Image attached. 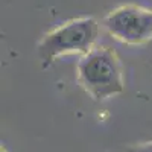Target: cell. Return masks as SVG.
Returning a JSON list of instances; mask_svg holds the SVG:
<instances>
[{
	"mask_svg": "<svg viewBox=\"0 0 152 152\" xmlns=\"http://www.w3.org/2000/svg\"><path fill=\"white\" fill-rule=\"evenodd\" d=\"M100 24L94 17H79L49 31L37 46V52L44 62H53L64 55H85L96 47Z\"/></svg>",
	"mask_w": 152,
	"mask_h": 152,
	"instance_id": "obj_2",
	"label": "cell"
},
{
	"mask_svg": "<svg viewBox=\"0 0 152 152\" xmlns=\"http://www.w3.org/2000/svg\"><path fill=\"white\" fill-rule=\"evenodd\" d=\"M126 152H152V142L148 143H142V145H135L131 146Z\"/></svg>",
	"mask_w": 152,
	"mask_h": 152,
	"instance_id": "obj_4",
	"label": "cell"
},
{
	"mask_svg": "<svg viewBox=\"0 0 152 152\" xmlns=\"http://www.w3.org/2000/svg\"><path fill=\"white\" fill-rule=\"evenodd\" d=\"M76 78L79 85L96 100H107L125 90L120 58L107 46H96L81 56Z\"/></svg>",
	"mask_w": 152,
	"mask_h": 152,
	"instance_id": "obj_1",
	"label": "cell"
},
{
	"mask_svg": "<svg viewBox=\"0 0 152 152\" xmlns=\"http://www.w3.org/2000/svg\"><path fill=\"white\" fill-rule=\"evenodd\" d=\"M105 31L125 44H143L152 40V9L137 5L114 8L102 20Z\"/></svg>",
	"mask_w": 152,
	"mask_h": 152,
	"instance_id": "obj_3",
	"label": "cell"
}]
</instances>
